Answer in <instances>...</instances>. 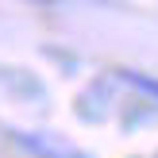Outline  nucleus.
I'll use <instances>...</instances> for the list:
<instances>
[{"label": "nucleus", "instance_id": "obj_3", "mask_svg": "<svg viewBox=\"0 0 158 158\" xmlns=\"http://www.w3.org/2000/svg\"><path fill=\"white\" fill-rule=\"evenodd\" d=\"M39 4H46V0H39Z\"/></svg>", "mask_w": 158, "mask_h": 158}, {"label": "nucleus", "instance_id": "obj_1", "mask_svg": "<svg viewBox=\"0 0 158 158\" xmlns=\"http://www.w3.org/2000/svg\"><path fill=\"white\" fill-rule=\"evenodd\" d=\"M15 143L27 147V151L39 154V158H81V154L66 151V147H54V143H46V139H39V135H23V131H15Z\"/></svg>", "mask_w": 158, "mask_h": 158}, {"label": "nucleus", "instance_id": "obj_2", "mask_svg": "<svg viewBox=\"0 0 158 158\" xmlns=\"http://www.w3.org/2000/svg\"><path fill=\"white\" fill-rule=\"evenodd\" d=\"M120 81H127L131 89H139L151 100H158V77H147V73H139V69H120Z\"/></svg>", "mask_w": 158, "mask_h": 158}]
</instances>
